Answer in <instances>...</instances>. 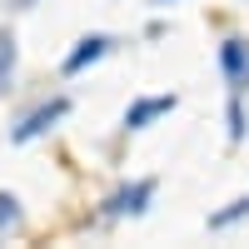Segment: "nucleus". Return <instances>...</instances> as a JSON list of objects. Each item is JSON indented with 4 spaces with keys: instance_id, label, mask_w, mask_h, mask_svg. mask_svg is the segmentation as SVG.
I'll return each mask as SVG.
<instances>
[{
    "instance_id": "nucleus-11",
    "label": "nucleus",
    "mask_w": 249,
    "mask_h": 249,
    "mask_svg": "<svg viewBox=\"0 0 249 249\" xmlns=\"http://www.w3.org/2000/svg\"><path fill=\"white\" fill-rule=\"evenodd\" d=\"M155 5H164V0H155Z\"/></svg>"
},
{
    "instance_id": "nucleus-4",
    "label": "nucleus",
    "mask_w": 249,
    "mask_h": 249,
    "mask_svg": "<svg viewBox=\"0 0 249 249\" xmlns=\"http://www.w3.org/2000/svg\"><path fill=\"white\" fill-rule=\"evenodd\" d=\"M170 110H175V95H144V100H135V105L124 110V130H144V124H155Z\"/></svg>"
},
{
    "instance_id": "nucleus-2",
    "label": "nucleus",
    "mask_w": 249,
    "mask_h": 249,
    "mask_svg": "<svg viewBox=\"0 0 249 249\" xmlns=\"http://www.w3.org/2000/svg\"><path fill=\"white\" fill-rule=\"evenodd\" d=\"M65 110H70V100H50V105H40V110H30V115L20 120L15 130H10V140H15V144H30V140H40V135H45L50 124L60 120V115H65Z\"/></svg>"
},
{
    "instance_id": "nucleus-9",
    "label": "nucleus",
    "mask_w": 249,
    "mask_h": 249,
    "mask_svg": "<svg viewBox=\"0 0 249 249\" xmlns=\"http://www.w3.org/2000/svg\"><path fill=\"white\" fill-rule=\"evenodd\" d=\"M230 140H244V110H239V100H230Z\"/></svg>"
},
{
    "instance_id": "nucleus-7",
    "label": "nucleus",
    "mask_w": 249,
    "mask_h": 249,
    "mask_svg": "<svg viewBox=\"0 0 249 249\" xmlns=\"http://www.w3.org/2000/svg\"><path fill=\"white\" fill-rule=\"evenodd\" d=\"M244 214H249V195H244V199H234L230 210H219V214H210V230H230V224H239Z\"/></svg>"
},
{
    "instance_id": "nucleus-5",
    "label": "nucleus",
    "mask_w": 249,
    "mask_h": 249,
    "mask_svg": "<svg viewBox=\"0 0 249 249\" xmlns=\"http://www.w3.org/2000/svg\"><path fill=\"white\" fill-rule=\"evenodd\" d=\"M110 45H115L110 35H85V40H80V45L70 50V60H65V75H80V70H85V65H95V60L105 55Z\"/></svg>"
},
{
    "instance_id": "nucleus-3",
    "label": "nucleus",
    "mask_w": 249,
    "mask_h": 249,
    "mask_svg": "<svg viewBox=\"0 0 249 249\" xmlns=\"http://www.w3.org/2000/svg\"><path fill=\"white\" fill-rule=\"evenodd\" d=\"M219 65H224V80L230 90H249V40H224L219 45Z\"/></svg>"
},
{
    "instance_id": "nucleus-1",
    "label": "nucleus",
    "mask_w": 249,
    "mask_h": 249,
    "mask_svg": "<svg viewBox=\"0 0 249 249\" xmlns=\"http://www.w3.org/2000/svg\"><path fill=\"white\" fill-rule=\"evenodd\" d=\"M150 199H155V179H135V184H124V190H115V195L105 199V214H110V219L144 214V210H150Z\"/></svg>"
},
{
    "instance_id": "nucleus-6",
    "label": "nucleus",
    "mask_w": 249,
    "mask_h": 249,
    "mask_svg": "<svg viewBox=\"0 0 249 249\" xmlns=\"http://www.w3.org/2000/svg\"><path fill=\"white\" fill-rule=\"evenodd\" d=\"M10 75H15V35L0 30V95L10 90Z\"/></svg>"
},
{
    "instance_id": "nucleus-8",
    "label": "nucleus",
    "mask_w": 249,
    "mask_h": 249,
    "mask_svg": "<svg viewBox=\"0 0 249 249\" xmlns=\"http://www.w3.org/2000/svg\"><path fill=\"white\" fill-rule=\"evenodd\" d=\"M15 219H20V204H15V195H0V230H10Z\"/></svg>"
},
{
    "instance_id": "nucleus-10",
    "label": "nucleus",
    "mask_w": 249,
    "mask_h": 249,
    "mask_svg": "<svg viewBox=\"0 0 249 249\" xmlns=\"http://www.w3.org/2000/svg\"><path fill=\"white\" fill-rule=\"evenodd\" d=\"M10 5H15V10H30V5H40V0H10Z\"/></svg>"
}]
</instances>
